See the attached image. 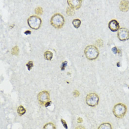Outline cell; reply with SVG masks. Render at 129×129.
Instances as JSON below:
<instances>
[{
	"label": "cell",
	"mask_w": 129,
	"mask_h": 129,
	"mask_svg": "<svg viewBox=\"0 0 129 129\" xmlns=\"http://www.w3.org/2000/svg\"><path fill=\"white\" fill-rule=\"evenodd\" d=\"M85 54L87 59L90 60L96 59L99 56V52L98 48L93 45L86 47L85 49Z\"/></svg>",
	"instance_id": "6da1fadb"
},
{
	"label": "cell",
	"mask_w": 129,
	"mask_h": 129,
	"mask_svg": "<svg viewBox=\"0 0 129 129\" xmlns=\"http://www.w3.org/2000/svg\"><path fill=\"white\" fill-rule=\"evenodd\" d=\"M50 22L53 26L56 28H61L64 25L65 20L61 14L56 13L52 16Z\"/></svg>",
	"instance_id": "7a4b0ae2"
},
{
	"label": "cell",
	"mask_w": 129,
	"mask_h": 129,
	"mask_svg": "<svg viewBox=\"0 0 129 129\" xmlns=\"http://www.w3.org/2000/svg\"><path fill=\"white\" fill-rule=\"evenodd\" d=\"M29 26L34 30L39 29L41 26L42 20L41 18L36 16H31L27 20Z\"/></svg>",
	"instance_id": "3957f363"
},
{
	"label": "cell",
	"mask_w": 129,
	"mask_h": 129,
	"mask_svg": "<svg viewBox=\"0 0 129 129\" xmlns=\"http://www.w3.org/2000/svg\"><path fill=\"white\" fill-rule=\"evenodd\" d=\"M126 110V107L125 105L122 103H118L114 106L113 113L116 117L121 118L125 115Z\"/></svg>",
	"instance_id": "277c9868"
},
{
	"label": "cell",
	"mask_w": 129,
	"mask_h": 129,
	"mask_svg": "<svg viewBox=\"0 0 129 129\" xmlns=\"http://www.w3.org/2000/svg\"><path fill=\"white\" fill-rule=\"evenodd\" d=\"M99 102V97L95 93L89 94L86 97V104L91 107H95Z\"/></svg>",
	"instance_id": "5b68a950"
},
{
	"label": "cell",
	"mask_w": 129,
	"mask_h": 129,
	"mask_svg": "<svg viewBox=\"0 0 129 129\" xmlns=\"http://www.w3.org/2000/svg\"><path fill=\"white\" fill-rule=\"evenodd\" d=\"M38 99L39 102L41 105H45L49 101V94L48 91H42L39 94L38 96Z\"/></svg>",
	"instance_id": "8992f818"
},
{
	"label": "cell",
	"mask_w": 129,
	"mask_h": 129,
	"mask_svg": "<svg viewBox=\"0 0 129 129\" xmlns=\"http://www.w3.org/2000/svg\"><path fill=\"white\" fill-rule=\"evenodd\" d=\"M118 39L121 41H126L129 39V30L124 27L119 29L117 33Z\"/></svg>",
	"instance_id": "52a82bcc"
},
{
	"label": "cell",
	"mask_w": 129,
	"mask_h": 129,
	"mask_svg": "<svg viewBox=\"0 0 129 129\" xmlns=\"http://www.w3.org/2000/svg\"><path fill=\"white\" fill-rule=\"evenodd\" d=\"M68 4L72 9H79L82 4V0H68Z\"/></svg>",
	"instance_id": "ba28073f"
},
{
	"label": "cell",
	"mask_w": 129,
	"mask_h": 129,
	"mask_svg": "<svg viewBox=\"0 0 129 129\" xmlns=\"http://www.w3.org/2000/svg\"><path fill=\"white\" fill-rule=\"evenodd\" d=\"M119 24L116 20H112L109 22V27L112 32H116L119 29Z\"/></svg>",
	"instance_id": "9c48e42d"
},
{
	"label": "cell",
	"mask_w": 129,
	"mask_h": 129,
	"mask_svg": "<svg viewBox=\"0 0 129 129\" xmlns=\"http://www.w3.org/2000/svg\"><path fill=\"white\" fill-rule=\"evenodd\" d=\"M120 9L123 12H127L129 9V1L122 0L120 4Z\"/></svg>",
	"instance_id": "30bf717a"
},
{
	"label": "cell",
	"mask_w": 129,
	"mask_h": 129,
	"mask_svg": "<svg viewBox=\"0 0 129 129\" xmlns=\"http://www.w3.org/2000/svg\"><path fill=\"white\" fill-rule=\"evenodd\" d=\"M53 56V53L49 51H47L44 53V58L47 60H51Z\"/></svg>",
	"instance_id": "8fae6325"
},
{
	"label": "cell",
	"mask_w": 129,
	"mask_h": 129,
	"mask_svg": "<svg viewBox=\"0 0 129 129\" xmlns=\"http://www.w3.org/2000/svg\"><path fill=\"white\" fill-rule=\"evenodd\" d=\"M17 113L19 114V115L23 116L26 113V109L23 106L21 105L18 107L17 109Z\"/></svg>",
	"instance_id": "7c38bea8"
},
{
	"label": "cell",
	"mask_w": 129,
	"mask_h": 129,
	"mask_svg": "<svg viewBox=\"0 0 129 129\" xmlns=\"http://www.w3.org/2000/svg\"><path fill=\"white\" fill-rule=\"evenodd\" d=\"M98 129H112V126L109 123H103L100 125Z\"/></svg>",
	"instance_id": "4fadbf2b"
},
{
	"label": "cell",
	"mask_w": 129,
	"mask_h": 129,
	"mask_svg": "<svg viewBox=\"0 0 129 129\" xmlns=\"http://www.w3.org/2000/svg\"><path fill=\"white\" fill-rule=\"evenodd\" d=\"M43 129H56L55 127L54 126V124L52 123V122H48V123L46 124L43 128Z\"/></svg>",
	"instance_id": "5bb4252c"
},
{
	"label": "cell",
	"mask_w": 129,
	"mask_h": 129,
	"mask_svg": "<svg viewBox=\"0 0 129 129\" xmlns=\"http://www.w3.org/2000/svg\"><path fill=\"white\" fill-rule=\"evenodd\" d=\"M72 24L75 28H78L81 25V21L78 19H75L72 21Z\"/></svg>",
	"instance_id": "9a60e30c"
},
{
	"label": "cell",
	"mask_w": 129,
	"mask_h": 129,
	"mask_svg": "<svg viewBox=\"0 0 129 129\" xmlns=\"http://www.w3.org/2000/svg\"><path fill=\"white\" fill-rule=\"evenodd\" d=\"M19 49L17 46H15L12 48L11 50V54L12 55H17L19 54Z\"/></svg>",
	"instance_id": "2e32d148"
},
{
	"label": "cell",
	"mask_w": 129,
	"mask_h": 129,
	"mask_svg": "<svg viewBox=\"0 0 129 129\" xmlns=\"http://www.w3.org/2000/svg\"><path fill=\"white\" fill-rule=\"evenodd\" d=\"M66 13L69 16H73L75 13V12L72 9L68 7L66 10Z\"/></svg>",
	"instance_id": "e0dca14e"
},
{
	"label": "cell",
	"mask_w": 129,
	"mask_h": 129,
	"mask_svg": "<svg viewBox=\"0 0 129 129\" xmlns=\"http://www.w3.org/2000/svg\"><path fill=\"white\" fill-rule=\"evenodd\" d=\"M35 11L36 13L38 14V15H42L43 13V12L42 8L40 7H37V8H36Z\"/></svg>",
	"instance_id": "ac0fdd59"
},
{
	"label": "cell",
	"mask_w": 129,
	"mask_h": 129,
	"mask_svg": "<svg viewBox=\"0 0 129 129\" xmlns=\"http://www.w3.org/2000/svg\"><path fill=\"white\" fill-rule=\"evenodd\" d=\"M26 66L27 67L28 69L29 70H30L32 69V68H33V66H34L33 62V61H29L27 63V64H26Z\"/></svg>",
	"instance_id": "d6986e66"
},
{
	"label": "cell",
	"mask_w": 129,
	"mask_h": 129,
	"mask_svg": "<svg viewBox=\"0 0 129 129\" xmlns=\"http://www.w3.org/2000/svg\"><path fill=\"white\" fill-rule=\"evenodd\" d=\"M67 65V61H63L61 65V70H64L65 67H66Z\"/></svg>",
	"instance_id": "ffe728a7"
},
{
	"label": "cell",
	"mask_w": 129,
	"mask_h": 129,
	"mask_svg": "<svg viewBox=\"0 0 129 129\" xmlns=\"http://www.w3.org/2000/svg\"><path fill=\"white\" fill-rule=\"evenodd\" d=\"M61 123H62V125L63 126V127L66 129H68V125H67V124L66 122V121L62 119H61Z\"/></svg>",
	"instance_id": "44dd1931"
},
{
	"label": "cell",
	"mask_w": 129,
	"mask_h": 129,
	"mask_svg": "<svg viewBox=\"0 0 129 129\" xmlns=\"http://www.w3.org/2000/svg\"><path fill=\"white\" fill-rule=\"evenodd\" d=\"M112 50L113 51V52L115 54H116L117 53H119L120 52V50H118L116 47H114V48L112 49Z\"/></svg>",
	"instance_id": "7402d4cb"
},
{
	"label": "cell",
	"mask_w": 129,
	"mask_h": 129,
	"mask_svg": "<svg viewBox=\"0 0 129 129\" xmlns=\"http://www.w3.org/2000/svg\"><path fill=\"white\" fill-rule=\"evenodd\" d=\"M73 95L75 97H77L79 96L80 94H79V92L78 91H77V90H75L73 92Z\"/></svg>",
	"instance_id": "603a6c76"
},
{
	"label": "cell",
	"mask_w": 129,
	"mask_h": 129,
	"mask_svg": "<svg viewBox=\"0 0 129 129\" xmlns=\"http://www.w3.org/2000/svg\"><path fill=\"white\" fill-rule=\"evenodd\" d=\"M97 44L100 46H102L103 45V41L101 39H99L97 41Z\"/></svg>",
	"instance_id": "cb8c5ba5"
},
{
	"label": "cell",
	"mask_w": 129,
	"mask_h": 129,
	"mask_svg": "<svg viewBox=\"0 0 129 129\" xmlns=\"http://www.w3.org/2000/svg\"><path fill=\"white\" fill-rule=\"evenodd\" d=\"M83 120L81 117H78L77 119V122L78 123H81V122H83Z\"/></svg>",
	"instance_id": "d4e9b609"
},
{
	"label": "cell",
	"mask_w": 129,
	"mask_h": 129,
	"mask_svg": "<svg viewBox=\"0 0 129 129\" xmlns=\"http://www.w3.org/2000/svg\"><path fill=\"white\" fill-rule=\"evenodd\" d=\"M76 129H85V128L84 127V126H82V125H79V126H77L76 128Z\"/></svg>",
	"instance_id": "484cf974"
},
{
	"label": "cell",
	"mask_w": 129,
	"mask_h": 129,
	"mask_svg": "<svg viewBox=\"0 0 129 129\" xmlns=\"http://www.w3.org/2000/svg\"><path fill=\"white\" fill-rule=\"evenodd\" d=\"M24 34H26V35H30V34H31V32L30 31H29V30H28V31H26L25 33H24Z\"/></svg>",
	"instance_id": "4316f807"
},
{
	"label": "cell",
	"mask_w": 129,
	"mask_h": 129,
	"mask_svg": "<svg viewBox=\"0 0 129 129\" xmlns=\"http://www.w3.org/2000/svg\"><path fill=\"white\" fill-rule=\"evenodd\" d=\"M51 102H47V103H46V104L45 105V106H46V107H48V106H49V105L51 104Z\"/></svg>",
	"instance_id": "83f0119b"
},
{
	"label": "cell",
	"mask_w": 129,
	"mask_h": 129,
	"mask_svg": "<svg viewBox=\"0 0 129 129\" xmlns=\"http://www.w3.org/2000/svg\"></svg>",
	"instance_id": "f1b7e54d"
}]
</instances>
